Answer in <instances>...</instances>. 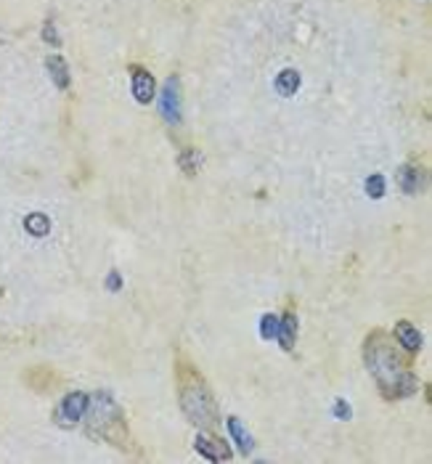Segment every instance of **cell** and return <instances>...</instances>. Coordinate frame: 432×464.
I'll list each match as a JSON object with an SVG mask.
<instances>
[{
  "label": "cell",
  "mask_w": 432,
  "mask_h": 464,
  "mask_svg": "<svg viewBox=\"0 0 432 464\" xmlns=\"http://www.w3.org/2000/svg\"><path fill=\"white\" fill-rule=\"evenodd\" d=\"M366 364L368 372L379 382V390L388 398L409 396L416 390V377L403 366V358L395 353V348L385 340V334H371L366 343Z\"/></svg>",
  "instance_id": "6da1fadb"
},
{
  "label": "cell",
  "mask_w": 432,
  "mask_h": 464,
  "mask_svg": "<svg viewBox=\"0 0 432 464\" xmlns=\"http://www.w3.org/2000/svg\"><path fill=\"white\" fill-rule=\"evenodd\" d=\"M88 430L93 432L96 438L114 443L117 448H128L125 446V435H128L125 420H122L119 409L114 406V401L104 396V393H98L93 398V403L88 401Z\"/></svg>",
  "instance_id": "7a4b0ae2"
},
{
  "label": "cell",
  "mask_w": 432,
  "mask_h": 464,
  "mask_svg": "<svg viewBox=\"0 0 432 464\" xmlns=\"http://www.w3.org/2000/svg\"><path fill=\"white\" fill-rule=\"evenodd\" d=\"M181 372V403H184L186 417L194 422L196 427H212L215 425V401L210 396L207 385L194 374V369L188 372L184 366Z\"/></svg>",
  "instance_id": "3957f363"
},
{
  "label": "cell",
  "mask_w": 432,
  "mask_h": 464,
  "mask_svg": "<svg viewBox=\"0 0 432 464\" xmlns=\"http://www.w3.org/2000/svg\"><path fill=\"white\" fill-rule=\"evenodd\" d=\"M160 111L170 125H181V83L178 78H170L164 83L160 96Z\"/></svg>",
  "instance_id": "277c9868"
},
{
  "label": "cell",
  "mask_w": 432,
  "mask_h": 464,
  "mask_svg": "<svg viewBox=\"0 0 432 464\" xmlns=\"http://www.w3.org/2000/svg\"><path fill=\"white\" fill-rule=\"evenodd\" d=\"M88 401H90V398H88L85 393H69V396L61 401V417H64L66 422L77 425V422L83 420V414L88 411Z\"/></svg>",
  "instance_id": "5b68a950"
},
{
  "label": "cell",
  "mask_w": 432,
  "mask_h": 464,
  "mask_svg": "<svg viewBox=\"0 0 432 464\" xmlns=\"http://www.w3.org/2000/svg\"><path fill=\"white\" fill-rule=\"evenodd\" d=\"M133 96H136L138 104H149L154 99V78L146 69L133 72Z\"/></svg>",
  "instance_id": "8992f818"
},
{
  "label": "cell",
  "mask_w": 432,
  "mask_h": 464,
  "mask_svg": "<svg viewBox=\"0 0 432 464\" xmlns=\"http://www.w3.org/2000/svg\"><path fill=\"white\" fill-rule=\"evenodd\" d=\"M427 183V178H424V173H421L419 167H400V173H398V186L406 191V194H416L421 186Z\"/></svg>",
  "instance_id": "52a82bcc"
},
{
  "label": "cell",
  "mask_w": 432,
  "mask_h": 464,
  "mask_svg": "<svg viewBox=\"0 0 432 464\" xmlns=\"http://www.w3.org/2000/svg\"><path fill=\"white\" fill-rule=\"evenodd\" d=\"M276 337H279V343L284 350H292L294 348V340H297V319H294L292 313L289 316H284L279 321V331H276Z\"/></svg>",
  "instance_id": "ba28073f"
},
{
  "label": "cell",
  "mask_w": 432,
  "mask_h": 464,
  "mask_svg": "<svg viewBox=\"0 0 432 464\" xmlns=\"http://www.w3.org/2000/svg\"><path fill=\"white\" fill-rule=\"evenodd\" d=\"M196 451L205 453L207 459H212V462H220V459H228V456H231V451H228L223 443L220 441L212 443L210 438H205V435L196 438Z\"/></svg>",
  "instance_id": "9c48e42d"
},
{
  "label": "cell",
  "mask_w": 432,
  "mask_h": 464,
  "mask_svg": "<svg viewBox=\"0 0 432 464\" xmlns=\"http://www.w3.org/2000/svg\"><path fill=\"white\" fill-rule=\"evenodd\" d=\"M45 66H48V72H51V78H54L56 88H69V69H66V61L61 56H48L45 59Z\"/></svg>",
  "instance_id": "30bf717a"
},
{
  "label": "cell",
  "mask_w": 432,
  "mask_h": 464,
  "mask_svg": "<svg viewBox=\"0 0 432 464\" xmlns=\"http://www.w3.org/2000/svg\"><path fill=\"white\" fill-rule=\"evenodd\" d=\"M395 337H398V343L403 345L406 350H419L421 348V334L411 326L409 321H400L398 326H395Z\"/></svg>",
  "instance_id": "8fae6325"
},
{
  "label": "cell",
  "mask_w": 432,
  "mask_h": 464,
  "mask_svg": "<svg viewBox=\"0 0 432 464\" xmlns=\"http://www.w3.org/2000/svg\"><path fill=\"white\" fill-rule=\"evenodd\" d=\"M297 88H300V75H297L294 69H284L279 78H276V93L284 96V99L294 96Z\"/></svg>",
  "instance_id": "7c38bea8"
},
{
  "label": "cell",
  "mask_w": 432,
  "mask_h": 464,
  "mask_svg": "<svg viewBox=\"0 0 432 464\" xmlns=\"http://www.w3.org/2000/svg\"><path fill=\"white\" fill-rule=\"evenodd\" d=\"M228 430H231V435H234V441H236V446L241 448V453H249L252 451V446H255V441H252V435H249L247 430H244V425H241V420H228Z\"/></svg>",
  "instance_id": "4fadbf2b"
},
{
  "label": "cell",
  "mask_w": 432,
  "mask_h": 464,
  "mask_svg": "<svg viewBox=\"0 0 432 464\" xmlns=\"http://www.w3.org/2000/svg\"><path fill=\"white\" fill-rule=\"evenodd\" d=\"M48 228H51V223H48V218H43V215H30V218H27V231L32 233V236H45Z\"/></svg>",
  "instance_id": "5bb4252c"
},
{
  "label": "cell",
  "mask_w": 432,
  "mask_h": 464,
  "mask_svg": "<svg viewBox=\"0 0 432 464\" xmlns=\"http://www.w3.org/2000/svg\"><path fill=\"white\" fill-rule=\"evenodd\" d=\"M276 331H279V319H276L273 313H265V316H263V324H260L263 340H276Z\"/></svg>",
  "instance_id": "9a60e30c"
},
{
  "label": "cell",
  "mask_w": 432,
  "mask_h": 464,
  "mask_svg": "<svg viewBox=\"0 0 432 464\" xmlns=\"http://www.w3.org/2000/svg\"><path fill=\"white\" fill-rule=\"evenodd\" d=\"M366 191L371 199H379L382 194H385V178L382 176H371L366 181Z\"/></svg>",
  "instance_id": "2e32d148"
},
{
  "label": "cell",
  "mask_w": 432,
  "mask_h": 464,
  "mask_svg": "<svg viewBox=\"0 0 432 464\" xmlns=\"http://www.w3.org/2000/svg\"><path fill=\"white\" fill-rule=\"evenodd\" d=\"M43 37L48 40L51 45H61V40H59V35H56V27L54 22H45L43 24Z\"/></svg>",
  "instance_id": "e0dca14e"
},
{
  "label": "cell",
  "mask_w": 432,
  "mask_h": 464,
  "mask_svg": "<svg viewBox=\"0 0 432 464\" xmlns=\"http://www.w3.org/2000/svg\"><path fill=\"white\" fill-rule=\"evenodd\" d=\"M109 289H119V274L117 271H112V274H109Z\"/></svg>",
  "instance_id": "ac0fdd59"
},
{
  "label": "cell",
  "mask_w": 432,
  "mask_h": 464,
  "mask_svg": "<svg viewBox=\"0 0 432 464\" xmlns=\"http://www.w3.org/2000/svg\"><path fill=\"white\" fill-rule=\"evenodd\" d=\"M337 417H342V420H347V417H350V411H347L345 401H340V406H337Z\"/></svg>",
  "instance_id": "d6986e66"
}]
</instances>
